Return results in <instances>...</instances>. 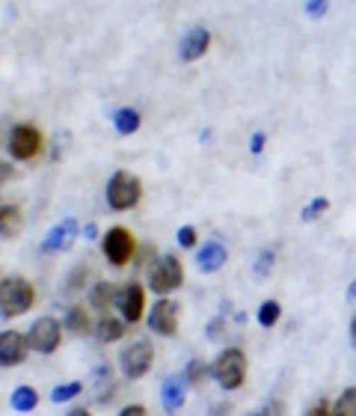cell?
Wrapping results in <instances>:
<instances>
[{"mask_svg":"<svg viewBox=\"0 0 356 416\" xmlns=\"http://www.w3.org/2000/svg\"><path fill=\"white\" fill-rule=\"evenodd\" d=\"M252 155H259L261 152V149H264V134H261V131H256V134H252Z\"/></svg>","mask_w":356,"mask_h":416,"instance_id":"1f68e13d","label":"cell"},{"mask_svg":"<svg viewBox=\"0 0 356 416\" xmlns=\"http://www.w3.org/2000/svg\"><path fill=\"white\" fill-rule=\"evenodd\" d=\"M347 297H350V301H353V297H356V282H353V286H350V292H347Z\"/></svg>","mask_w":356,"mask_h":416,"instance_id":"74e56055","label":"cell"},{"mask_svg":"<svg viewBox=\"0 0 356 416\" xmlns=\"http://www.w3.org/2000/svg\"><path fill=\"white\" fill-rule=\"evenodd\" d=\"M116 297H119V289L113 286V282H98V286L92 289V294H90V304L95 309H107L110 304H116Z\"/></svg>","mask_w":356,"mask_h":416,"instance_id":"e0dca14e","label":"cell"},{"mask_svg":"<svg viewBox=\"0 0 356 416\" xmlns=\"http://www.w3.org/2000/svg\"><path fill=\"white\" fill-rule=\"evenodd\" d=\"M69 416H92V413H90V410H83V407H77V410H72Z\"/></svg>","mask_w":356,"mask_h":416,"instance_id":"d590c367","label":"cell"},{"mask_svg":"<svg viewBox=\"0 0 356 416\" xmlns=\"http://www.w3.org/2000/svg\"><path fill=\"white\" fill-rule=\"evenodd\" d=\"M0 232H4V238H15L21 232V211H18V206H4V208H0Z\"/></svg>","mask_w":356,"mask_h":416,"instance_id":"2e32d148","label":"cell"},{"mask_svg":"<svg viewBox=\"0 0 356 416\" xmlns=\"http://www.w3.org/2000/svg\"><path fill=\"white\" fill-rule=\"evenodd\" d=\"M333 416H356V387L345 390L333 405Z\"/></svg>","mask_w":356,"mask_h":416,"instance_id":"7402d4cb","label":"cell"},{"mask_svg":"<svg viewBox=\"0 0 356 416\" xmlns=\"http://www.w3.org/2000/svg\"><path fill=\"white\" fill-rule=\"evenodd\" d=\"M208 42H211V36H208V30L205 27H193L188 36L181 39V60L184 63H193V60H199L202 54L208 51Z\"/></svg>","mask_w":356,"mask_h":416,"instance_id":"7c38bea8","label":"cell"},{"mask_svg":"<svg viewBox=\"0 0 356 416\" xmlns=\"http://www.w3.org/2000/svg\"><path fill=\"white\" fill-rule=\"evenodd\" d=\"M306 416H333L330 402H327V398H320V402H315V405L306 410Z\"/></svg>","mask_w":356,"mask_h":416,"instance_id":"83f0119b","label":"cell"},{"mask_svg":"<svg viewBox=\"0 0 356 416\" xmlns=\"http://www.w3.org/2000/svg\"><path fill=\"white\" fill-rule=\"evenodd\" d=\"M83 390V384H63V387H54L50 390V398L60 405V402H69V398H75L77 393Z\"/></svg>","mask_w":356,"mask_h":416,"instance_id":"d4e9b609","label":"cell"},{"mask_svg":"<svg viewBox=\"0 0 356 416\" xmlns=\"http://www.w3.org/2000/svg\"><path fill=\"white\" fill-rule=\"evenodd\" d=\"M211 372H214L217 384L223 390H237L244 384V378H247V357H244V351H241V348H226V351L217 357Z\"/></svg>","mask_w":356,"mask_h":416,"instance_id":"7a4b0ae2","label":"cell"},{"mask_svg":"<svg viewBox=\"0 0 356 416\" xmlns=\"http://www.w3.org/2000/svg\"><path fill=\"white\" fill-rule=\"evenodd\" d=\"M223 265H226V247L220 241H208L205 247H202V253H199V268L214 274V271L223 268Z\"/></svg>","mask_w":356,"mask_h":416,"instance_id":"4fadbf2b","label":"cell"},{"mask_svg":"<svg viewBox=\"0 0 356 416\" xmlns=\"http://www.w3.org/2000/svg\"><path fill=\"white\" fill-rule=\"evenodd\" d=\"M279 312H282V309H279L276 301H264L261 309H259V324H261V327H274V324L279 321Z\"/></svg>","mask_w":356,"mask_h":416,"instance_id":"603a6c76","label":"cell"},{"mask_svg":"<svg viewBox=\"0 0 356 416\" xmlns=\"http://www.w3.org/2000/svg\"><path fill=\"white\" fill-rule=\"evenodd\" d=\"M151 357H155V351H151L149 342H134L131 348H125L122 360H119V366H122V375L131 378V380L143 378L151 369Z\"/></svg>","mask_w":356,"mask_h":416,"instance_id":"8992f818","label":"cell"},{"mask_svg":"<svg viewBox=\"0 0 356 416\" xmlns=\"http://www.w3.org/2000/svg\"><path fill=\"white\" fill-rule=\"evenodd\" d=\"M178 241H181V247H193L196 244V229L193 226H181L178 229Z\"/></svg>","mask_w":356,"mask_h":416,"instance_id":"4316f807","label":"cell"},{"mask_svg":"<svg viewBox=\"0 0 356 416\" xmlns=\"http://www.w3.org/2000/svg\"><path fill=\"white\" fill-rule=\"evenodd\" d=\"M134 235L125 229V226H113L107 235H104V256L116 265V268H122V265L134 256Z\"/></svg>","mask_w":356,"mask_h":416,"instance_id":"52a82bcc","label":"cell"},{"mask_svg":"<svg viewBox=\"0 0 356 416\" xmlns=\"http://www.w3.org/2000/svg\"><path fill=\"white\" fill-rule=\"evenodd\" d=\"M149 327L161 333V336H173L178 327V306L173 301H158L155 309L149 315Z\"/></svg>","mask_w":356,"mask_h":416,"instance_id":"8fae6325","label":"cell"},{"mask_svg":"<svg viewBox=\"0 0 356 416\" xmlns=\"http://www.w3.org/2000/svg\"><path fill=\"white\" fill-rule=\"evenodd\" d=\"M306 12H309V18H320V15L327 12V0H309Z\"/></svg>","mask_w":356,"mask_h":416,"instance_id":"f1b7e54d","label":"cell"},{"mask_svg":"<svg viewBox=\"0 0 356 416\" xmlns=\"http://www.w3.org/2000/svg\"><path fill=\"white\" fill-rule=\"evenodd\" d=\"M229 410H232L229 405H217V407H214V416H229Z\"/></svg>","mask_w":356,"mask_h":416,"instance_id":"e575fe53","label":"cell"},{"mask_svg":"<svg viewBox=\"0 0 356 416\" xmlns=\"http://www.w3.org/2000/svg\"><path fill=\"white\" fill-rule=\"evenodd\" d=\"M116 304H119V309H122L125 321L137 324L143 319V309H146V292H143V286H140V282H128V286L119 292Z\"/></svg>","mask_w":356,"mask_h":416,"instance_id":"9c48e42d","label":"cell"},{"mask_svg":"<svg viewBox=\"0 0 356 416\" xmlns=\"http://www.w3.org/2000/svg\"><path fill=\"white\" fill-rule=\"evenodd\" d=\"M327 208H330V203H327L324 196H318V199H312L306 208H303V220H315V218H320V214H324Z\"/></svg>","mask_w":356,"mask_h":416,"instance_id":"484cf974","label":"cell"},{"mask_svg":"<svg viewBox=\"0 0 356 416\" xmlns=\"http://www.w3.org/2000/svg\"><path fill=\"white\" fill-rule=\"evenodd\" d=\"M205 375H208V366L202 363V360H190L188 372H184V378H188V384H193V387H199L202 380H205Z\"/></svg>","mask_w":356,"mask_h":416,"instance_id":"cb8c5ba5","label":"cell"},{"mask_svg":"<svg viewBox=\"0 0 356 416\" xmlns=\"http://www.w3.org/2000/svg\"><path fill=\"white\" fill-rule=\"evenodd\" d=\"M60 345V321L57 319H39L30 327V348L39 354H50L57 351Z\"/></svg>","mask_w":356,"mask_h":416,"instance_id":"ba28073f","label":"cell"},{"mask_svg":"<svg viewBox=\"0 0 356 416\" xmlns=\"http://www.w3.org/2000/svg\"><path fill=\"white\" fill-rule=\"evenodd\" d=\"M27 351H30V339H24L21 333H15V330L0 333V363H4V366L24 363Z\"/></svg>","mask_w":356,"mask_h":416,"instance_id":"30bf717a","label":"cell"},{"mask_svg":"<svg viewBox=\"0 0 356 416\" xmlns=\"http://www.w3.org/2000/svg\"><path fill=\"white\" fill-rule=\"evenodd\" d=\"M113 122H116V131H119V134H134V131L140 128V113L131 110V107H122V110L113 116Z\"/></svg>","mask_w":356,"mask_h":416,"instance_id":"ffe728a7","label":"cell"},{"mask_svg":"<svg viewBox=\"0 0 356 416\" xmlns=\"http://www.w3.org/2000/svg\"><path fill=\"white\" fill-rule=\"evenodd\" d=\"M350 336H353V345H356V319H353V324H350Z\"/></svg>","mask_w":356,"mask_h":416,"instance_id":"8d00e7d4","label":"cell"},{"mask_svg":"<svg viewBox=\"0 0 356 416\" xmlns=\"http://www.w3.org/2000/svg\"><path fill=\"white\" fill-rule=\"evenodd\" d=\"M122 333H125V321L110 319V315H104V319L98 321V339L101 342H116V339H122Z\"/></svg>","mask_w":356,"mask_h":416,"instance_id":"d6986e66","label":"cell"},{"mask_svg":"<svg viewBox=\"0 0 356 416\" xmlns=\"http://www.w3.org/2000/svg\"><path fill=\"white\" fill-rule=\"evenodd\" d=\"M9 405L18 410V413H27V410H33L39 405V393L36 390H30V387H18L12 393V398H9Z\"/></svg>","mask_w":356,"mask_h":416,"instance_id":"ac0fdd59","label":"cell"},{"mask_svg":"<svg viewBox=\"0 0 356 416\" xmlns=\"http://www.w3.org/2000/svg\"><path fill=\"white\" fill-rule=\"evenodd\" d=\"M184 393H188V378H169L163 380V405L173 413L184 405Z\"/></svg>","mask_w":356,"mask_h":416,"instance_id":"5bb4252c","label":"cell"},{"mask_svg":"<svg viewBox=\"0 0 356 416\" xmlns=\"http://www.w3.org/2000/svg\"><path fill=\"white\" fill-rule=\"evenodd\" d=\"M270 265H274V253H270V250H264L261 259H259V268H256V274H259V277H264Z\"/></svg>","mask_w":356,"mask_h":416,"instance_id":"f546056e","label":"cell"},{"mask_svg":"<svg viewBox=\"0 0 356 416\" xmlns=\"http://www.w3.org/2000/svg\"><path fill=\"white\" fill-rule=\"evenodd\" d=\"M33 301H36V292L24 277H6L4 286H0V306H4V315H24Z\"/></svg>","mask_w":356,"mask_h":416,"instance_id":"6da1fadb","label":"cell"},{"mask_svg":"<svg viewBox=\"0 0 356 416\" xmlns=\"http://www.w3.org/2000/svg\"><path fill=\"white\" fill-rule=\"evenodd\" d=\"M140 196H143V185H140V178L137 176H131V173H116L110 178V185H107V203L110 208L116 211H128L140 203Z\"/></svg>","mask_w":356,"mask_h":416,"instance_id":"3957f363","label":"cell"},{"mask_svg":"<svg viewBox=\"0 0 356 416\" xmlns=\"http://www.w3.org/2000/svg\"><path fill=\"white\" fill-rule=\"evenodd\" d=\"M83 279H87V268H77V271L72 274V279H69V292H77Z\"/></svg>","mask_w":356,"mask_h":416,"instance_id":"4dcf8cb0","label":"cell"},{"mask_svg":"<svg viewBox=\"0 0 356 416\" xmlns=\"http://www.w3.org/2000/svg\"><path fill=\"white\" fill-rule=\"evenodd\" d=\"M181 279H184V268L176 256H161L155 262V268H151V274H149L151 289H155L158 294H169L173 289H178Z\"/></svg>","mask_w":356,"mask_h":416,"instance_id":"277c9868","label":"cell"},{"mask_svg":"<svg viewBox=\"0 0 356 416\" xmlns=\"http://www.w3.org/2000/svg\"><path fill=\"white\" fill-rule=\"evenodd\" d=\"M75 220H65V223H60V226H54L48 232V238H45V250L48 253H54V250H65L72 244V238H75Z\"/></svg>","mask_w":356,"mask_h":416,"instance_id":"9a60e30c","label":"cell"},{"mask_svg":"<svg viewBox=\"0 0 356 416\" xmlns=\"http://www.w3.org/2000/svg\"><path fill=\"white\" fill-rule=\"evenodd\" d=\"M252 416H279V407H276V405H270V407H264L261 413H252Z\"/></svg>","mask_w":356,"mask_h":416,"instance_id":"836d02e7","label":"cell"},{"mask_svg":"<svg viewBox=\"0 0 356 416\" xmlns=\"http://www.w3.org/2000/svg\"><path fill=\"white\" fill-rule=\"evenodd\" d=\"M9 152L18 161H30L42 152V131L33 125H15L9 134Z\"/></svg>","mask_w":356,"mask_h":416,"instance_id":"5b68a950","label":"cell"},{"mask_svg":"<svg viewBox=\"0 0 356 416\" xmlns=\"http://www.w3.org/2000/svg\"><path fill=\"white\" fill-rule=\"evenodd\" d=\"M119 416H146V407H140V405H131V407H125Z\"/></svg>","mask_w":356,"mask_h":416,"instance_id":"d6a6232c","label":"cell"},{"mask_svg":"<svg viewBox=\"0 0 356 416\" xmlns=\"http://www.w3.org/2000/svg\"><path fill=\"white\" fill-rule=\"evenodd\" d=\"M65 327H69L72 333H90V315H87V309L83 306H72L69 309V315H65Z\"/></svg>","mask_w":356,"mask_h":416,"instance_id":"44dd1931","label":"cell"}]
</instances>
